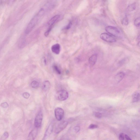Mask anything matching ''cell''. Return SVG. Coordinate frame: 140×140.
Segmentation results:
<instances>
[{
	"label": "cell",
	"mask_w": 140,
	"mask_h": 140,
	"mask_svg": "<svg viewBox=\"0 0 140 140\" xmlns=\"http://www.w3.org/2000/svg\"><path fill=\"white\" fill-rule=\"evenodd\" d=\"M45 13V10L42 8L38 12L37 14L34 16L26 27L25 32L26 34H28L31 32L33 28L34 27L39 20Z\"/></svg>",
	"instance_id": "cell-1"
},
{
	"label": "cell",
	"mask_w": 140,
	"mask_h": 140,
	"mask_svg": "<svg viewBox=\"0 0 140 140\" xmlns=\"http://www.w3.org/2000/svg\"><path fill=\"white\" fill-rule=\"evenodd\" d=\"M105 30L107 33L114 37H117L119 35L120 32L117 28L112 26H108Z\"/></svg>",
	"instance_id": "cell-2"
},
{
	"label": "cell",
	"mask_w": 140,
	"mask_h": 140,
	"mask_svg": "<svg viewBox=\"0 0 140 140\" xmlns=\"http://www.w3.org/2000/svg\"><path fill=\"white\" fill-rule=\"evenodd\" d=\"M100 37L103 40L107 42L115 43L116 41L114 37L107 33H102L100 36Z\"/></svg>",
	"instance_id": "cell-3"
},
{
	"label": "cell",
	"mask_w": 140,
	"mask_h": 140,
	"mask_svg": "<svg viewBox=\"0 0 140 140\" xmlns=\"http://www.w3.org/2000/svg\"><path fill=\"white\" fill-rule=\"evenodd\" d=\"M69 96L68 92L65 90H61L57 92L56 95L57 99L60 101H63L67 99Z\"/></svg>",
	"instance_id": "cell-4"
},
{
	"label": "cell",
	"mask_w": 140,
	"mask_h": 140,
	"mask_svg": "<svg viewBox=\"0 0 140 140\" xmlns=\"http://www.w3.org/2000/svg\"><path fill=\"white\" fill-rule=\"evenodd\" d=\"M43 118L42 112L40 111L36 116L34 121V125L35 128H38L41 126Z\"/></svg>",
	"instance_id": "cell-5"
},
{
	"label": "cell",
	"mask_w": 140,
	"mask_h": 140,
	"mask_svg": "<svg viewBox=\"0 0 140 140\" xmlns=\"http://www.w3.org/2000/svg\"><path fill=\"white\" fill-rule=\"evenodd\" d=\"M60 18V15H56L54 16L49 20L47 24L49 26L48 28L47 29L50 32L51 31L53 26L59 20Z\"/></svg>",
	"instance_id": "cell-6"
},
{
	"label": "cell",
	"mask_w": 140,
	"mask_h": 140,
	"mask_svg": "<svg viewBox=\"0 0 140 140\" xmlns=\"http://www.w3.org/2000/svg\"><path fill=\"white\" fill-rule=\"evenodd\" d=\"M55 116L58 121H61L63 119L64 115V111L61 108H56L55 111Z\"/></svg>",
	"instance_id": "cell-7"
},
{
	"label": "cell",
	"mask_w": 140,
	"mask_h": 140,
	"mask_svg": "<svg viewBox=\"0 0 140 140\" xmlns=\"http://www.w3.org/2000/svg\"><path fill=\"white\" fill-rule=\"evenodd\" d=\"M68 123V122L67 121L62 122L57 126L55 130V133L58 134L60 133L67 127Z\"/></svg>",
	"instance_id": "cell-8"
},
{
	"label": "cell",
	"mask_w": 140,
	"mask_h": 140,
	"mask_svg": "<svg viewBox=\"0 0 140 140\" xmlns=\"http://www.w3.org/2000/svg\"><path fill=\"white\" fill-rule=\"evenodd\" d=\"M53 128V125L52 123L50 124L45 134L43 140H45L48 138L52 132Z\"/></svg>",
	"instance_id": "cell-9"
},
{
	"label": "cell",
	"mask_w": 140,
	"mask_h": 140,
	"mask_svg": "<svg viewBox=\"0 0 140 140\" xmlns=\"http://www.w3.org/2000/svg\"><path fill=\"white\" fill-rule=\"evenodd\" d=\"M38 133V128H35L30 132L27 138V140H34Z\"/></svg>",
	"instance_id": "cell-10"
},
{
	"label": "cell",
	"mask_w": 140,
	"mask_h": 140,
	"mask_svg": "<svg viewBox=\"0 0 140 140\" xmlns=\"http://www.w3.org/2000/svg\"><path fill=\"white\" fill-rule=\"evenodd\" d=\"M51 50L53 53L59 54L61 51L60 45L58 44H55L52 46Z\"/></svg>",
	"instance_id": "cell-11"
},
{
	"label": "cell",
	"mask_w": 140,
	"mask_h": 140,
	"mask_svg": "<svg viewBox=\"0 0 140 140\" xmlns=\"http://www.w3.org/2000/svg\"><path fill=\"white\" fill-rule=\"evenodd\" d=\"M97 58V54H94L92 55L89 59V64L92 66L94 65L96 62Z\"/></svg>",
	"instance_id": "cell-12"
},
{
	"label": "cell",
	"mask_w": 140,
	"mask_h": 140,
	"mask_svg": "<svg viewBox=\"0 0 140 140\" xmlns=\"http://www.w3.org/2000/svg\"><path fill=\"white\" fill-rule=\"evenodd\" d=\"M125 76V73L123 72H121L115 76V81L116 83H118L122 80Z\"/></svg>",
	"instance_id": "cell-13"
},
{
	"label": "cell",
	"mask_w": 140,
	"mask_h": 140,
	"mask_svg": "<svg viewBox=\"0 0 140 140\" xmlns=\"http://www.w3.org/2000/svg\"><path fill=\"white\" fill-rule=\"evenodd\" d=\"M51 87V83L49 81L44 82L43 85V89L44 91H46L49 90Z\"/></svg>",
	"instance_id": "cell-14"
},
{
	"label": "cell",
	"mask_w": 140,
	"mask_h": 140,
	"mask_svg": "<svg viewBox=\"0 0 140 140\" xmlns=\"http://www.w3.org/2000/svg\"><path fill=\"white\" fill-rule=\"evenodd\" d=\"M140 99V93L139 92H136L133 95V102H138Z\"/></svg>",
	"instance_id": "cell-15"
},
{
	"label": "cell",
	"mask_w": 140,
	"mask_h": 140,
	"mask_svg": "<svg viewBox=\"0 0 140 140\" xmlns=\"http://www.w3.org/2000/svg\"><path fill=\"white\" fill-rule=\"evenodd\" d=\"M119 140H132L128 136L124 133H121L120 134L119 136Z\"/></svg>",
	"instance_id": "cell-16"
},
{
	"label": "cell",
	"mask_w": 140,
	"mask_h": 140,
	"mask_svg": "<svg viewBox=\"0 0 140 140\" xmlns=\"http://www.w3.org/2000/svg\"><path fill=\"white\" fill-rule=\"evenodd\" d=\"M136 8V5L135 3H134L128 6L127 10L129 12H131L134 10Z\"/></svg>",
	"instance_id": "cell-17"
},
{
	"label": "cell",
	"mask_w": 140,
	"mask_h": 140,
	"mask_svg": "<svg viewBox=\"0 0 140 140\" xmlns=\"http://www.w3.org/2000/svg\"><path fill=\"white\" fill-rule=\"evenodd\" d=\"M122 24L124 25L127 26L128 25L129 20L128 18L126 16L121 21Z\"/></svg>",
	"instance_id": "cell-18"
},
{
	"label": "cell",
	"mask_w": 140,
	"mask_h": 140,
	"mask_svg": "<svg viewBox=\"0 0 140 140\" xmlns=\"http://www.w3.org/2000/svg\"><path fill=\"white\" fill-rule=\"evenodd\" d=\"M39 83L36 81H34L31 83V86L33 88H36L39 87Z\"/></svg>",
	"instance_id": "cell-19"
},
{
	"label": "cell",
	"mask_w": 140,
	"mask_h": 140,
	"mask_svg": "<svg viewBox=\"0 0 140 140\" xmlns=\"http://www.w3.org/2000/svg\"><path fill=\"white\" fill-rule=\"evenodd\" d=\"M140 17H138L134 21V25L135 26L139 27L140 25Z\"/></svg>",
	"instance_id": "cell-20"
},
{
	"label": "cell",
	"mask_w": 140,
	"mask_h": 140,
	"mask_svg": "<svg viewBox=\"0 0 140 140\" xmlns=\"http://www.w3.org/2000/svg\"><path fill=\"white\" fill-rule=\"evenodd\" d=\"M9 134L7 132H6L3 134L2 136V139L3 140H6L9 137Z\"/></svg>",
	"instance_id": "cell-21"
},
{
	"label": "cell",
	"mask_w": 140,
	"mask_h": 140,
	"mask_svg": "<svg viewBox=\"0 0 140 140\" xmlns=\"http://www.w3.org/2000/svg\"><path fill=\"white\" fill-rule=\"evenodd\" d=\"M53 68L54 70L56 72L59 74H61V72L60 70L59 69L57 65H54L53 66Z\"/></svg>",
	"instance_id": "cell-22"
},
{
	"label": "cell",
	"mask_w": 140,
	"mask_h": 140,
	"mask_svg": "<svg viewBox=\"0 0 140 140\" xmlns=\"http://www.w3.org/2000/svg\"><path fill=\"white\" fill-rule=\"evenodd\" d=\"M72 25V22L71 21H70L68 25L64 28V29L65 30H68L70 28Z\"/></svg>",
	"instance_id": "cell-23"
},
{
	"label": "cell",
	"mask_w": 140,
	"mask_h": 140,
	"mask_svg": "<svg viewBox=\"0 0 140 140\" xmlns=\"http://www.w3.org/2000/svg\"><path fill=\"white\" fill-rule=\"evenodd\" d=\"M25 41L24 39H21L19 41V47H22L25 44Z\"/></svg>",
	"instance_id": "cell-24"
},
{
	"label": "cell",
	"mask_w": 140,
	"mask_h": 140,
	"mask_svg": "<svg viewBox=\"0 0 140 140\" xmlns=\"http://www.w3.org/2000/svg\"><path fill=\"white\" fill-rule=\"evenodd\" d=\"M95 117L97 118H101L102 117V114L99 112H96L95 114Z\"/></svg>",
	"instance_id": "cell-25"
},
{
	"label": "cell",
	"mask_w": 140,
	"mask_h": 140,
	"mask_svg": "<svg viewBox=\"0 0 140 140\" xmlns=\"http://www.w3.org/2000/svg\"><path fill=\"white\" fill-rule=\"evenodd\" d=\"M98 127V126L97 125L92 124L89 126V129H94Z\"/></svg>",
	"instance_id": "cell-26"
},
{
	"label": "cell",
	"mask_w": 140,
	"mask_h": 140,
	"mask_svg": "<svg viewBox=\"0 0 140 140\" xmlns=\"http://www.w3.org/2000/svg\"><path fill=\"white\" fill-rule=\"evenodd\" d=\"M80 130V128L78 126H76L74 128V130L77 133Z\"/></svg>",
	"instance_id": "cell-27"
},
{
	"label": "cell",
	"mask_w": 140,
	"mask_h": 140,
	"mask_svg": "<svg viewBox=\"0 0 140 140\" xmlns=\"http://www.w3.org/2000/svg\"><path fill=\"white\" fill-rule=\"evenodd\" d=\"M30 95L29 94L27 93H24L23 94L24 97L26 99H27L28 98H29L30 96Z\"/></svg>",
	"instance_id": "cell-28"
},
{
	"label": "cell",
	"mask_w": 140,
	"mask_h": 140,
	"mask_svg": "<svg viewBox=\"0 0 140 140\" xmlns=\"http://www.w3.org/2000/svg\"><path fill=\"white\" fill-rule=\"evenodd\" d=\"M60 140H69V138L67 136L65 135L62 137Z\"/></svg>",
	"instance_id": "cell-29"
}]
</instances>
